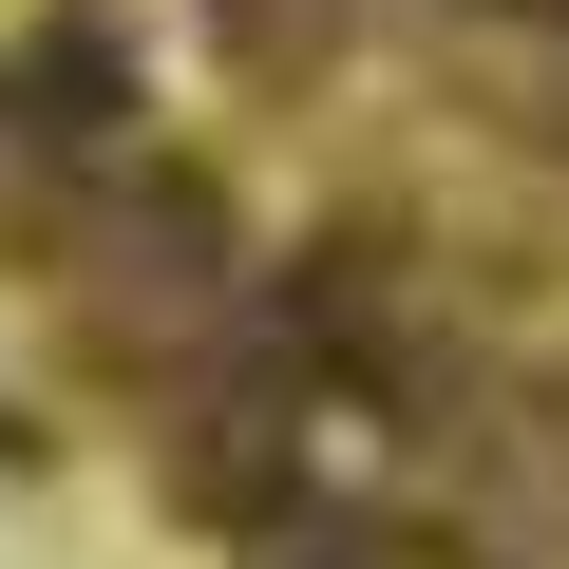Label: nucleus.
<instances>
[{"label":"nucleus","instance_id":"nucleus-2","mask_svg":"<svg viewBox=\"0 0 569 569\" xmlns=\"http://www.w3.org/2000/svg\"><path fill=\"white\" fill-rule=\"evenodd\" d=\"M305 569H475V550H305Z\"/></svg>","mask_w":569,"mask_h":569},{"label":"nucleus","instance_id":"nucleus-1","mask_svg":"<svg viewBox=\"0 0 569 569\" xmlns=\"http://www.w3.org/2000/svg\"><path fill=\"white\" fill-rule=\"evenodd\" d=\"M209 20H228V58H247V77H323V58L361 39V0H209Z\"/></svg>","mask_w":569,"mask_h":569}]
</instances>
